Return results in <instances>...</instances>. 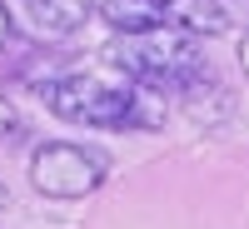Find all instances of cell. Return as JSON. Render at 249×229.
Wrapping results in <instances>:
<instances>
[{
	"label": "cell",
	"instance_id": "7",
	"mask_svg": "<svg viewBox=\"0 0 249 229\" xmlns=\"http://www.w3.org/2000/svg\"><path fill=\"white\" fill-rule=\"evenodd\" d=\"M15 124H20V120H15V105H10L5 95H0V140H5V135L15 130Z\"/></svg>",
	"mask_w": 249,
	"mask_h": 229
},
{
	"label": "cell",
	"instance_id": "4",
	"mask_svg": "<svg viewBox=\"0 0 249 229\" xmlns=\"http://www.w3.org/2000/svg\"><path fill=\"white\" fill-rule=\"evenodd\" d=\"M100 15L115 35H130V30H150L175 20V0H100Z\"/></svg>",
	"mask_w": 249,
	"mask_h": 229
},
{
	"label": "cell",
	"instance_id": "10",
	"mask_svg": "<svg viewBox=\"0 0 249 229\" xmlns=\"http://www.w3.org/2000/svg\"><path fill=\"white\" fill-rule=\"evenodd\" d=\"M5 199H10V194H5V184H0V210H5Z\"/></svg>",
	"mask_w": 249,
	"mask_h": 229
},
{
	"label": "cell",
	"instance_id": "11",
	"mask_svg": "<svg viewBox=\"0 0 249 229\" xmlns=\"http://www.w3.org/2000/svg\"><path fill=\"white\" fill-rule=\"evenodd\" d=\"M219 5H224V10H230V5H239V0H219Z\"/></svg>",
	"mask_w": 249,
	"mask_h": 229
},
{
	"label": "cell",
	"instance_id": "9",
	"mask_svg": "<svg viewBox=\"0 0 249 229\" xmlns=\"http://www.w3.org/2000/svg\"><path fill=\"white\" fill-rule=\"evenodd\" d=\"M234 55H239V70H244V80H249V30L239 35V50H234Z\"/></svg>",
	"mask_w": 249,
	"mask_h": 229
},
{
	"label": "cell",
	"instance_id": "6",
	"mask_svg": "<svg viewBox=\"0 0 249 229\" xmlns=\"http://www.w3.org/2000/svg\"><path fill=\"white\" fill-rule=\"evenodd\" d=\"M179 95H184V110H190V120H195V124H219L224 115H230V95H224L219 80H210V70L195 75Z\"/></svg>",
	"mask_w": 249,
	"mask_h": 229
},
{
	"label": "cell",
	"instance_id": "8",
	"mask_svg": "<svg viewBox=\"0 0 249 229\" xmlns=\"http://www.w3.org/2000/svg\"><path fill=\"white\" fill-rule=\"evenodd\" d=\"M10 35H15V20H10V5L0 0V50L10 45Z\"/></svg>",
	"mask_w": 249,
	"mask_h": 229
},
{
	"label": "cell",
	"instance_id": "2",
	"mask_svg": "<svg viewBox=\"0 0 249 229\" xmlns=\"http://www.w3.org/2000/svg\"><path fill=\"white\" fill-rule=\"evenodd\" d=\"M105 55H110V65H115L120 75L140 80V85H155V90H164V95H179L195 75L210 70V65H204V55H199V35L184 30V25H175V20L150 25V30L115 35V45H110Z\"/></svg>",
	"mask_w": 249,
	"mask_h": 229
},
{
	"label": "cell",
	"instance_id": "3",
	"mask_svg": "<svg viewBox=\"0 0 249 229\" xmlns=\"http://www.w3.org/2000/svg\"><path fill=\"white\" fill-rule=\"evenodd\" d=\"M105 175H110V164L95 150H80V144H65V140H50L30 155V184L45 199H85L105 184Z\"/></svg>",
	"mask_w": 249,
	"mask_h": 229
},
{
	"label": "cell",
	"instance_id": "5",
	"mask_svg": "<svg viewBox=\"0 0 249 229\" xmlns=\"http://www.w3.org/2000/svg\"><path fill=\"white\" fill-rule=\"evenodd\" d=\"M95 0H25V15L35 20L40 35H75L90 20Z\"/></svg>",
	"mask_w": 249,
	"mask_h": 229
},
{
	"label": "cell",
	"instance_id": "1",
	"mask_svg": "<svg viewBox=\"0 0 249 229\" xmlns=\"http://www.w3.org/2000/svg\"><path fill=\"white\" fill-rule=\"evenodd\" d=\"M40 100L50 105V115L70 124H90V130H160L170 105L164 90L140 85V80H105L90 70L75 75H50L40 85Z\"/></svg>",
	"mask_w": 249,
	"mask_h": 229
}]
</instances>
